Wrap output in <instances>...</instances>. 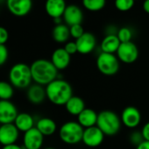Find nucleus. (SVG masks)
I'll list each match as a JSON object with an SVG mask.
<instances>
[{"instance_id":"39","label":"nucleus","mask_w":149,"mask_h":149,"mask_svg":"<svg viewBox=\"0 0 149 149\" xmlns=\"http://www.w3.org/2000/svg\"><path fill=\"white\" fill-rule=\"evenodd\" d=\"M0 125H1V124H0Z\"/></svg>"},{"instance_id":"28","label":"nucleus","mask_w":149,"mask_h":149,"mask_svg":"<svg viewBox=\"0 0 149 149\" xmlns=\"http://www.w3.org/2000/svg\"><path fill=\"white\" fill-rule=\"evenodd\" d=\"M135 3V0H115V7L120 12L130 11Z\"/></svg>"},{"instance_id":"6","label":"nucleus","mask_w":149,"mask_h":149,"mask_svg":"<svg viewBox=\"0 0 149 149\" xmlns=\"http://www.w3.org/2000/svg\"><path fill=\"white\" fill-rule=\"evenodd\" d=\"M96 64L98 71L107 77L116 74L120 68V61L117 55L103 52L97 56Z\"/></svg>"},{"instance_id":"29","label":"nucleus","mask_w":149,"mask_h":149,"mask_svg":"<svg viewBox=\"0 0 149 149\" xmlns=\"http://www.w3.org/2000/svg\"><path fill=\"white\" fill-rule=\"evenodd\" d=\"M69 30H70V36L73 37L74 39H76V40L79 39L85 33L84 32V27H83L82 25H74V26H72L69 27Z\"/></svg>"},{"instance_id":"33","label":"nucleus","mask_w":149,"mask_h":149,"mask_svg":"<svg viewBox=\"0 0 149 149\" xmlns=\"http://www.w3.org/2000/svg\"><path fill=\"white\" fill-rule=\"evenodd\" d=\"M9 39V33L6 28L0 26V45H6Z\"/></svg>"},{"instance_id":"30","label":"nucleus","mask_w":149,"mask_h":149,"mask_svg":"<svg viewBox=\"0 0 149 149\" xmlns=\"http://www.w3.org/2000/svg\"><path fill=\"white\" fill-rule=\"evenodd\" d=\"M129 140H130V143L134 145V146H139L140 143H142L144 141V138L142 136V133L141 132H139V131H134L131 133L130 137H129Z\"/></svg>"},{"instance_id":"13","label":"nucleus","mask_w":149,"mask_h":149,"mask_svg":"<svg viewBox=\"0 0 149 149\" xmlns=\"http://www.w3.org/2000/svg\"><path fill=\"white\" fill-rule=\"evenodd\" d=\"M43 141L44 136L36 127H33L24 133L23 144L26 149H40Z\"/></svg>"},{"instance_id":"16","label":"nucleus","mask_w":149,"mask_h":149,"mask_svg":"<svg viewBox=\"0 0 149 149\" xmlns=\"http://www.w3.org/2000/svg\"><path fill=\"white\" fill-rule=\"evenodd\" d=\"M66 7L67 5L65 0H47L45 4L46 13L54 19L62 18Z\"/></svg>"},{"instance_id":"17","label":"nucleus","mask_w":149,"mask_h":149,"mask_svg":"<svg viewBox=\"0 0 149 149\" xmlns=\"http://www.w3.org/2000/svg\"><path fill=\"white\" fill-rule=\"evenodd\" d=\"M51 61L58 70H63L69 66L71 61V55L66 52L64 47H59L53 52Z\"/></svg>"},{"instance_id":"35","label":"nucleus","mask_w":149,"mask_h":149,"mask_svg":"<svg viewBox=\"0 0 149 149\" xmlns=\"http://www.w3.org/2000/svg\"><path fill=\"white\" fill-rule=\"evenodd\" d=\"M2 149H23L22 146H19L18 144H11V145H7V146H3Z\"/></svg>"},{"instance_id":"37","label":"nucleus","mask_w":149,"mask_h":149,"mask_svg":"<svg viewBox=\"0 0 149 149\" xmlns=\"http://www.w3.org/2000/svg\"><path fill=\"white\" fill-rule=\"evenodd\" d=\"M143 10L145 13L149 14V0H145L143 3Z\"/></svg>"},{"instance_id":"5","label":"nucleus","mask_w":149,"mask_h":149,"mask_svg":"<svg viewBox=\"0 0 149 149\" xmlns=\"http://www.w3.org/2000/svg\"><path fill=\"white\" fill-rule=\"evenodd\" d=\"M84 128L77 121L64 123L59 130L61 140L68 145H76L83 140Z\"/></svg>"},{"instance_id":"19","label":"nucleus","mask_w":149,"mask_h":149,"mask_svg":"<svg viewBox=\"0 0 149 149\" xmlns=\"http://www.w3.org/2000/svg\"><path fill=\"white\" fill-rule=\"evenodd\" d=\"M98 113L91 108H85L78 116L77 122L84 128H89L97 125Z\"/></svg>"},{"instance_id":"12","label":"nucleus","mask_w":149,"mask_h":149,"mask_svg":"<svg viewBox=\"0 0 149 149\" xmlns=\"http://www.w3.org/2000/svg\"><path fill=\"white\" fill-rule=\"evenodd\" d=\"M19 131L16 125L12 124H4L0 125V144L7 146L15 144L19 139Z\"/></svg>"},{"instance_id":"21","label":"nucleus","mask_w":149,"mask_h":149,"mask_svg":"<svg viewBox=\"0 0 149 149\" xmlns=\"http://www.w3.org/2000/svg\"><path fill=\"white\" fill-rule=\"evenodd\" d=\"M19 132H23L24 133L34 126V119L33 116L26 112L19 113L14 123H13Z\"/></svg>"},{"instance_id":"1","label":"nucleus","mask_w":149,"mask_h":149,"mask_svg":"<svg viewBox=\"0 0 149 149\" xmlns=\"http://www.w3.org/2000/svg\"><path fill=\"white\" fill-rule=\"evenodd\" d=\"M33 81L40 85L47 86L58 77V69L54 66L51 61L39 59L34 61L31 65Z\"/></svg>"},{"instance_id":"2","label":"nucleus","mask_w":149,"mask_h":149,"mask_svg":"<svg viewBox=\"0 0 149 149\" xmlns=\"http://www.w3.org/2000/svg\"><path fill=\"white\" fill-rule=\"evenodd\" d=\"M46 93L47 98L52 104L65 105L73 97V89L68 82L57 78L46 86Z\"/></svg>"},{"instance_id":"3","label":"nucleus","mask_w":149,"mask_h":149,"mask_svg":"<svg viewBox=\"0 0 149 149\" xmlns=\"http://www.w3.org/2000/svg\"><path fill=\"white\" fill-rule=\"evenodd\" d=\"M9 81L14 88H28L33 81L30 66L23 62L14 64L9 71Z\"/></svg>"},{"instance_id":"26","label":"nucleus","mask_w":149,"mask_h":149,"mask_svg":"<svg viewBox=\"0 0 149 149\" xmlns=\"http://www.w3.org/2000/svg\"><path fill=\"white\" fill-rule=\"evenodd\" d=\"M106 5V0H83V6L90 12H99Z\"/></svg>"},{"instance_id":"23","label":"nucleus","mask_w":149,"mask_h":149,"mask_svg":"<svg viewBox=\"0 0 149 149\" xmlns=\"http://www.w3.org/2000/svg\"><path fill=\"white\" fill-rule=\"evenodd\" d=\"M35 127L43 134L44 137L53 135L57 130L56 123L54 122V119H52L50 118H40L37 121Z\"/></svg>"},{"instance_id":"38","label":"nucleus","mask_w":149,"mask_h":149,"mask_svg":"<svg viewBox=\"0 0 149 149\" xmlns=\"http://www.w3.org/2000/svg\"><path fill=\"white\" fill-rule=\"evenodd\" d=\"M45 149H55V148H54V147H47Z\"/></svg>"},{"instance_id":"24","label":"nucleus","mask_w":149,"mask_h":149,"mask_svg":"<svg viewBox=\"0 0 149 149\" xmlns=\"http://www.w3.org/2000/svg\"><path fill=\"white\" fill-rule=\"evenodd\" d=\"M52 36L54 41L58 43H65L68 40L70 37V30L69 26H68L66 24H59L55 25V26L53 29Z\"/></svg>"},{"instance_id":"36","label":"nucleus","mask_w":149,"mask_h":149,"mask_svg":"<svg viewBox=\"0 0 149 149\" xmlns=\"http://www.w3.org/2000/svg\"><path fill=\"white\" fill-rule=\"evenodd\" d=\"M136 149H149V141L144 140L142 143L136 146Z\"/></svg>"},{"instance_id":"4","label":"nucleus","mask_w":149,"mask_h":149,"mask_svg":"<svg viewBox=\"0 0 149 149\" xmlns=\"http://www.w3.org/2000/svg\"><path fill=\"white\" fill-rule=\"evenodd\" d=\"M121 118L118 115L109 110L102 111L98 113L97 126L105 136H114L121 129Z\"/></svg>"},{"instance_id":"11","label":"nucleus","mask_w":149,"mask_h":149,"mask_svg":"<svg viewBox=\"0 0 149 149\" xmlns=\"http://www.w3.org/2000/svg\"><path fill=\"white\" fill-rule=\"evenodd\" d=\"M104 136V132L95 125L84 129L82 142L89 147H97L103 143Z\"/></svg>"},{"instance_id":"34","label":"nucleus","mask_w":149,"mask_h":149,"mask_svg":"<svg viewBox=\"0 0 149 149\" xmlns=\"http://www.w3.org/2000/svg\"><path fill=\"white\" fill-rule=\"evenodd\" d=\"M141 133H142V136L144 138V140L146 141H149V122L146 123L142 129H141Z\"/></svg>"},{"instance_id":"15","label":"nucleus","mask_w":149,"mask_h":149,"mask_svg":"<svg viewBox=\"0 0 149 149\" xmlns=\"http://www.w3.org/2000/svg\"><path fill=\"white\" fill-rule=\"evenodd\" d=\"M78 53L81 54H88L91 53L97 45V40L93 33L85 32L83 36L76 40Z\"/></svg>"},{"instance_id":"10","label":"nucleus","mask_w":149,"mask_h":149,"mask_svg":"<svg viewBox=\"0 0 149 149\" xmlns=\"http://www.w3.org/2000/svg\"><path fill=\"white\" fill-rule=\"evenodd\" d=\"M141 118V113L138 108L135 106H127L123 110L120 118L125 126L134 129L140 124Z\"/></svg>"},{"instance_id":"22","label":"nucleus","mask_w":149,"mask_h":149,"mask_svg":"<svg viewBox=\"0 0 149 149\" xmlns=\"http://www.w3.org/2000/svg\"><path fill=\"white\" fill-rule=\"evenodd\" d=\"M66 111L72 116H78L85 108V102L84 99L77 96H73L65 104Z\"/></svg>"},{"instance_id":"9","label":"nucleus","mask_w":149,"mask_h":149,"mask_svg":"<svg viewBox=\"0 0 149 149\" xmlns=\"http://www.w3.org/2000/svg\"><path fill=\"white\" fill-rule=\"evenodd\" d=\"M8 11L16 17L26 16L32 10V0H6Z\"/></svg>"},{"instance_id":"32","label":"nucleus","mask_w":149,"mask_h":149,"mask_svg":"<svg viewBox=\"0 0 149 149\" xmlns=\"http://www.w3.org/2000/svg\"><path fill=\"white\" fill-rule=\"evenodd\" d=\"M64 49L66 50V52L72 55V54H74L78 53V50H77V43L76 41H68L65 46H64Z\"/></svg>"},{"instance_id":"7","label":"nucleus","mask_w":149,"mask_h":149,"mask_svg":"<svg viewBox=\"0 0 149 149\" xmlns=\"http://www.w3.org/2000/svg\"><path fill=\"white\" fill-rule=\"evenodd\" d=\"M116 54L121 62L132 64L135 62L139 57V49L132 41H129L121 43Z\"/></svg>"},{"instance_id":"8","label":"nucleus","mask_w":149,"mask_h":149,"mask_svg":"<svg viewBox=\"0 0 149 149\" xmlns=\"http://www.w3.org/2000/svg\"><path fill=\"white\" fill-rule=\"evenodd\" d=\"M18 109L10 100H0V124L14 123L18 116Z\"/></svg>"},{"instance_id":"31","label":"nucleus","mask_w":149,"mask_h":149,"mask_svg":"<svg viewBox=\"0 0 149 149\" xmlns=\"http://www.w3.org/2000/svg\"><path fill=\"white\" fill-rule=\"evenodd\" d=\"M9 52L6 45H0V67L6 64L8 60Z\"/></svg>"},{"instance_id":"14","label":"nucleus","mask_w":149,"mask_h":149,"mask_svg":"<svg viewBox=\"0 0 149 149\" xmlns=\"http://www.w3.org/2000/svg\"><path fill=\"white\" fill-rule=\"evenodd\" d=\"M62 19L65 24L69 27L74 25H82L84 19V13L81 8L77 6L69 5L67 6Z\"/></svg>"},{"instance_id":"20","label":"nucleus","mask_w":149,"mask_h":149,"mask_svg":"<svg viewBox=\"0 0 149 149\" xmlns=\"http://www.w3.org/2000/svg\"><path fill=\"white\" fill-rule=\"evenodd\" d=\"M121 42L117 34H107L102 40L100 47L103 53L114 54L117 53Z\"/></svg>"},{"instance_id":"18","label":"nucleus","mask_w":149,"mask_h":149,"mask_svg":"<svg viewBox=\"0 0 149 149\" xmlns=\"http://www.w3.org/2000/svg\"><path fill=\"white\" fill-rule=\"evenodd\" d=\"M26 97L30 103L33 104H40L47 98L46 88L37 84H32L27 88Z\"/></svg>"},{"instance_id":"25","label":"nucleus","mask_w":149,"mask_h":149,"mask_svg":"<svg viewBox=\"0 0 149 149\" xmlns=\"http://www.w3.org/2000/svg\"><path fill=\"white\" fill-rule=\"evenodd\" d=\"M14 94V87L7 82L0 81V100H10Z\"/></svg>"},{"instance_id":"27","label":"nucleus","mask_w":149,"mask_h":149,"mask_svg":"<svg viewBox=\"0 0 149 149\" xmlns=\"http://www.w3.org/2000/svg\"><path fill=\"white\" fill-rule=\"evenodd\" d=\"M117 36H118V40H120L121 43L129 42V41H132V30L129 27L124 26V27H121L118 31Z\"/></svg>"}]
</instances>
